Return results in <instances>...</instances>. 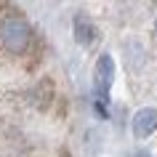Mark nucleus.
I'll list each match as a JSON object with an SVG mask.
<instances>
[{"mask_svg": "<svg viewBox=\"0 0 157 157\" xmlns=\"http://www.w3.org/2000/svg\"><path fill=\"white\" fill-rule=\"evenodd\" d=\"M0 43L11 53H24L29 45V27L21 16H6L0 21Z\"/></svg>", "mask_w": 157, "mask_h": 157, "instance_id": "obj_1", "label": "nucleus"}, {"mask_svg": "<svg viewBox=\"0 0 157 157\" xmlns=\"http://www.w3.org/2000/svg\"><path fill=\"white\" fill-rule=\"evenodd\" d=\"M112 77H115V61H112L109 53H104V56H99L96 72H93V85H96V93H99V96H107L109 93Z\"/></svg>", "mask_w": 157, "mask_h": 157, "instance_id": "obj_2", "label": "nucleus"}, {"mask_svg": "<svg viewBox=\"0 0 157 157\" xmlns=\"http://www.w3.org/2000/svg\"><path fill=\"white\" fill-rule=\"evenodd\" d=\"M157 131V109L147 107V109H139L136 117H133V133L139 139H147Z\"/></svg>", "mask_w": 157, "mask_h": 157, "instance_id": "obj_3", "label": "nucleus"}, {"mask_svg": "<svg viewBox=\"0 0 157 157\" xmlns=\"http://www.w3.org/2000/svg\"><path fill=\"white\" fill-rule=\"evenodd\" d=\"M93 37H96L93 24H91L85 16H75V40L80 43V45H91Z\"/></svg>", "mask_w": 157, "mask_h": 157, "instance_id": "obj_4", "label": "nucleus"}, {"mask_svg": "<svg viewBox=\"0 0 157 157\" xmlns=\"http://www.w3.org/2000/svg\"><path fill=\"white\" fill-rule=\"evenodd\" d=\"M155 27H157V21H155Z\"/></svg>", "mask_w": 157, "mask_h": 157, "instance_id": "obj_5", "label": "nucleus"}]
</instances>
